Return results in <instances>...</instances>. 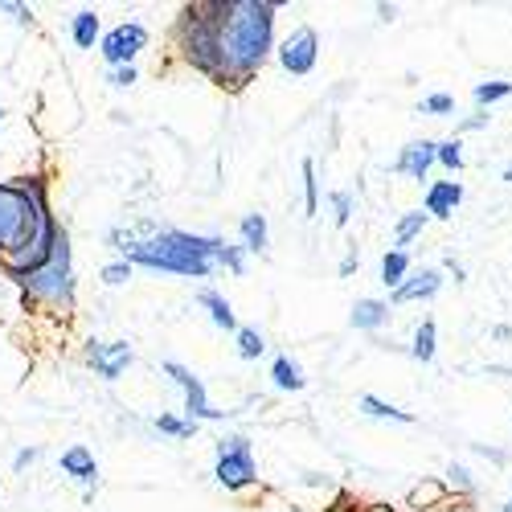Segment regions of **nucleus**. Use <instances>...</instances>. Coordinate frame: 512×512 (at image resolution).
Segmentation results:
<instances>
[{
    "label": "nucleus",
    "mask_w": 512,
    "mask_h": 512,
    "mask_svg": "<svg viewBox=\"0 0 512 512\" xmlns=\"http://www.w3.org/2000/svg\"><path fill=\"white\" fill-rule=\"evenodd\" d=\"M58 222L50 213V193L41 177L0 181V271L13 283L50 263Z\"/></svg>",
    "instance_id": "nucleus-1"
},
{
    "label": "nucleus",
    "mask_w": 512,
    "mask_h": 512,
    "mask_svg": "<svg viewBox=\"0 0 512 512\" xmlns=\"http://www.w3.org/2000/svg\"><path fill=\"white\" fill-rule=\"evenodd\" d=\"M275 13L271 0H226L222 5V82L218 87H246L275 50Z\"/></svg>",
    "instance_id": "nucleus-2"
},
{
    "label": "nucleus",
    "mask_w": 512,
    "mask_h": 512,
    "mask_svg": "<svg viewBox=\"0 0 512 512\" xmlns=\"http://www.w3.org/2000/svg\"><path fill=\"white\" fill-rule=\"evenodd\" d=\"M226 242L218 238H197V234H181V230H160L156 238L144 242H123V259L140 263L152 271H173V275H189V279H205L218 263Z\"/></svg>",
    "instance_id": "nucleus-3"
},
{
    "label": "nucleus",
    "mask_w": 512,
    "mask_h": 512,
    "mask_svg": "<svg viewBox=\"0 0 512 512\" xmlns=\"http://www.w3.org/2000/svg\"><path fill=\"white\" fill-rule=\"evenodd\" d=\"M222 5L226 0H197L181 17V54L185 62L205 74L209 82H222V54H218V37H222Z\"/></svg>",
    "instance_id": "nucleus-4"
},
{
    "label": "nucleus",
    "mask_w": 512,
    "mask_h": 512,
    "mask_svg": "<svg viewBox=\"0 0 512 512\" xmlns=\"http://www.w3.org/2000/svg\"><path fill=\"white\" fill-rule=\"evenodd\" d=\"M70 234L58 230V242H54V254L46 267H37L33 275H25L17 287L25 291V300L33 295V300H46L54 308H70L74 304V279H70Z\"/></svg>",
    "instance_id": "nucleus-5"
},
{
    "label": "nucleus",
    "mask_w": 512,
    "mask_h": 512,
    "mask_svg": "<svg viewBox=\"0 0 512 512\" xmlns=\"http://www.w3.org/2000/svg\"><path fill=\"white\" fill-rule=\"evenodd\" d=\"M213 476L226 492H242L259 480V467H254V451H250V439L234 435V439H222L218 443V467H213Z\"/></svg>",
    "instance_id": "nucleus-6"
},
{
    "label": "nucleus",
    "mask_w": 512,
    "mask_h": 512,
    "mask_svg": "<svg viewBox=\"0 0 512 512\" xmlns=\"http://www.w3.org/2000/svg\"><path fill=\"white\" fill-rule=\"evenodd\" d=\"M144 46H148V29L136 25V21H123V25H115V29L103 37L99 54H103V58L111 62V70H115V66H132V58H136Z\"/></svg>",
    "instance_id": "nucleus-7"
},
{
    "label": "nucleus",
    "mask_w": 512,
    "mask_h": 512,
    "mask_svg": "<svg viewBox=\"0 0 512 512\" xmlns=\"http://www.w3.org/2000/svg\"><path fill=\"white\" fill-rule=\"evenodd\" d=\"M164 373L173 377L177 386L185 390V410H189V422H197V418H205V422H218V418H226L222 410H213V406H209L205 386H201V377H197L193 369H185L181 361H164Z\"/></svg>",
    "instance_id": "nucleus-8"
},
{
    "label": "nucleus",
    "mask_w": 512,
    "mask_h": 512,
    "mask_svg": "<svg viewBox=\"0 0 512 512\" xmlns=\"http://www.w3.org/2000/svg\"><path fill=\"white\" fill-rule=\"evenodd\" d=\"M316 58H320V37L316 29H295L283 46H279V62L287 74H312L316 70Z\"/></svg>",
    "instance_id": "nucleus-9"
},
{
    "label": "nucleus",
    "mask_w": 512,
    "mask_h": 512,
    "mask_svg": "<svg viewBox=\"0 0 512 512\" xmlns=\"http://www.w3.org/2000/svg\"><path fill=\"white\" fill-rule=\"evenodd\" d=\"M87 361L95 365V373H99V377L115 381V377H119L127 365L136 361V353H132V345H127V340H111V345H99V340H91Z\"/></svg>",
    "instance_id": "nucleus-10"
},
{
    "label": "nucleus",
    "mask_w": 512,
    "mask_h": 512,
    "mask_svg": "<svg viewBox=\"0 0 512 512\" xmlns=\"http://www.w3.org/2000/svg\"><path fill=\"white\" fill-rule=\"evenodd\" d=\"M431 164H439V144H431V140H414V144H406L402 156L394 160V173L414 177V181H426Z\"/></svg>",
    "instance_id": "nucleus-11"
},
{
    "label": "nucleus",
    "mask_w": 512,
    "mask_h": 512,
    "mask_svg": "<svg viewBox=\"0 0 512 512\" xmlns=\"http://www.w3.org/2000/svg\"><path fill=\"white\" fill-rule=\"evenodd\" d=\"M439 287H443V275L435 271V267H426V271H418V275H410L390 300L394 304H414V300H431V295H439Z\"/></svg>",
    "instance_id": "nucleus-12"
},
{
    "label": "nucleus",
    "mask_w": 512,
    "mask_h": 512,
    "mask_svg": "<svg viewBox=\"0 0 512 512\" xmlns=\"http://www.w3.org/2000/svg\"><path fill=\"white\" fill-rule=\"evenodd\" d=\"M463 201V185L459 181H435L426 189V218H451Z\"/></svg>",
    "instance_id": "nucleus-13"
},
{
    "label": "nucleus",
    "mask_w": 512,
    "mask_h": 512,
    "mask_svg": "<svg viewBox=\"0 0 512 512\" xmlns=\"http://www.w3.org/2000/svg\"><path fill=\"white\" fill-rule=\"evenodd\" d=\"M62 472L66 476H74L78 484H87V488H95V480H99V467H95V455L82 447V443H74L70 451H62Z\"/></svg>",
    "instance_id": "nucleus-14"
},
{
    "label": "nucleus",
    "mask_w": 512,
    "mask_h": 512,
    "mask_svg": "<svg viewBox=\"0 0 512 512\" xmlns=\"http://www.w3.org/2000/svg\"><path fill=\"white\" fill-rule=\"evenodd\" d=\"M197 304L209 312V320L218 324V328H226V332H238V320H234V308L222 300L218 291H197Z\"/></svg>",
    "instance_id": "nucleus-15"
},
{
    "label": "nucleus",
    "mask_w": 512,
    "mask_h": 512,
    "mask_svg": "<svg viewBox=\"0 0 512 512\" xmlns=\"http://www.w3.org/2000/svg\"><path fill=\"white\" fill-rule=\"evenodd\" d=\"M390 320V304H381V300H357L353 304V328L361 332H373Z\"/></svg>",
    "instance_id": "nucleus-16"
},
{
    "label": "nucleus",
    "mask_w": 512,
    "mask_h": 512,
    "mask_svg": "<svg viewBox=\"0 0 512 512\" xmlns=\"http://www.w3.org/2000/svg\"><path fill=\"white\" fill-rule=\"evenodd\" d=\"M406 279H410V254L406 250H390L386 259H381V283L398 291Z\"/></svg>",
    "instance_id": "nucleus-17"
},
{
    "label": "nucleus",
    "mask_w": 512,
    "mask_h": 512,
    "mask_svg": "<svg viewBox=\"0 0 512 512\" xmlns=\"http://www.w3.org/2000/svg\"><path fill=\"white\" fill-rule=\"evenodd\" d=\"M70 37H74V46L78 50H95V37H99V13L95 9H82L70 25Z\"/></svg>",
    "instance_id": "nucleus-18"
},
{
    "label": "nucleus",
    "mask_w": 512,
    "mask_h": 512,
    "mask_svg": "<svg viewBox=\"0 0 512 512\" xmlns=\"http://www.w3.org/2000/svg\"><path fill=\"white\" fill-rule=\"evenodd\" d=\"M242 246L246 250H267V218H263V213H246V218H242Z\"/></svg>",
    "instance_id": "nucleus-19"
},
{
    "label": "nucleus",
    "mask_w": 512,
    "mask_h": 512,
    "mask_svg": "<svg viewBox=\"0 0 512 512\" xmlns=\"http://www.w3.org/2000/svg\"><path fill=\"white\" fill-rule=\"evenodd\" d=\"M435 340H439V328H435V320H422L418 324V332H414V345H410V353H414V361H435Z\"/></svg>",
    "instance_id": "nucleus-20"
},
{
    "label": "nucleus",
    "mask_w": 512,
    "mask_h": 512,
    "mask_svg": "<svg viewBox=\"0 0 512 512\" xmlns=\"http://www.w3.org/2000/svg\"><path fill=\"white\" fill-rule=\"evenodd\" d=\"M271 377H275L279 390H304V373H300V365H295L291 357H275Z\"/></svg>",
    "instance_id": "nucleus-21"
},
{
    "label": "nucleus",
    "mask_w": 512,
    "mask_h": 512,
    "mask_svg": "<svg viewBox=\"0 0 512 512\" xmlns=\"http://www.w3.org/2000/svg\"><path fill=\"white\" fill-rule=\"evenodd\" d=\"M361 410H365L369 418H394V422H414V414H410V410H398V406L381 402V398H373V394H365V398H361Z\"/></svg>",
    "instance_id": "nucleus-22"
},
{
    "label": "nucleus",
    "mask_w": 512,
    "mask_h": 512,
    "mask_svg": "<svg viewBox=\"0 0 512 512\" xmlns=\"http://www.w3.org/2000/svg\"><path fill=\"white\" fill-rule=\"evenodd\" d=\"M422 226H426V213H406V218L398 222V230H394V250L410 246V242L422 234Z\"/></svg>",
    "instance_id": "nucleus-23"
},
{
    "label": "nucleus",
    "mask_w": 512,
    "mask_h": 512,
    "mask_svg": "<svg viewBox=\"0 0 512 512\" xmlns=\"http://www.w3.org/2000/svg\"><path fill=\"white\" fill-rule=\"evenodd\" d=\"M263 336L259 332H254V328H238V357L242 361H259L263 357Z\"/></svg>",
    "instance_id": "nucleus-24"
},
{
    "label": "nucleus",
    "mask_w": 512,
    "mask_h": 512,
    "mask_svg": "<svg viewBox=\"0 0 512 512\" xmlns=\"http://www.w3.org/2000/svg\"><path fill=\"white\" fill-rule=\"evenodd\" d=\"M304 209L308 218L320 209V185H316V160H304Z\"/></svg>",
    "instance_id": "nucleus-25"
},
{
    "label": "nucleus",
    "mask_w": 512,
    "mask_h": 512,
    "mask_svg": "<svg viewBox=\"0 0 512 512\" xmlns=\"http://www.w3.org/2000/svg\"><path fill=\"white\" fill-rule=\"evenodd\" d=\"M508 95H512V82H480L476 87V103L480 107H492V103H500Z\"/></svg>",
    "instance_id": "nucleus-26"
},
{
    "label": "nucleus",
    "mask_w": 512,
    "mask_h": 512,
    "mask_svg": "<svg viewBox=\"0 0 512 512\" xmlns=\"http://www.w3.org/2000/svg\"><path fill=\"white\" fill-rule=\"evenodd\" d=\"M156 431L177 435V439H189V435L197 431V422H181V418H173V414H160V418H156Z\"/></svg>",
    "instance_id": "nucleus-27"
},
{
    "label": "nucleus",
    "mask_w": 512,
    "mask_h": 512,
    "mask_svg": "<svg viewBox=\"0 0 512 512\" xmlns=\"http://www.w3.org/2000/svg\"><path fill=\"white\" fill-rule=\"evenodd\" d=\"M439 164L451 168V173H459V168H463V144L459 140H443L439 144Z\"/></svg>",
    "instance_id": "nucleus-28"
},
{
    "label": "nucleus",
    "mask_w": 512,
    "mask_h": 512,
    "mask_svg": "<svg viewBox=\"0 0 512 512\" xmlns=\"http://www.w3.org/2000/svg\"><path fill=\"white\" fill-rule=\"evenodd\" d=\"M332 209H336V226H345L353 218V193L349 189H336L332 193Z\"/></svg>",
    "instance_id": "nucleus-29"
},
{
    "label": "nucleus",
    "mask_w": 512,
    "mask_h": 512,
    "mask_svg": "<svg viewBox=\"0 0 512 512\" xmlns=\"http://www.w3.org/2000/svg\"><path fill=\"white\" fill-rule=\"evenodd\" d=\"M127 279H132V263H111V267H103V283L107 287H119V283H127Z\"/></svg>",
    "instance_id": "nucleus-30"
},
{
    "label": "nucleus",
    "mask_w": 512,
    "mask_h": 512,
    "mask_svg": "<svg viewBox=\"0 0 512 512\" xmlns=\"http://www.w3.org/2000/svg\"><path fill=\"white\" fill-rule=\"evenodd\" d=\"M218 263H222V267H230L234 275H242V271H246V259H242V250H238V246H222Z\"/></svg>",
    "instance_id": "nucleus-31"
},
{
    "label": "nucleus",
    "mask_w": 512,
    "mask_h": 512,
    "mask_svg": "<svg viewBox=\"0 0 512 512\" xmlns=\"http://www.w3.org/2000/svg\"><path fill=\"white\" fill-rule=\"evenodd\" d=\"M422 111L426 115H447V111H455V99L451 95H431V99L422 103Z\"/></svg>",
    "instance_id": "nucleus-32"
},
{
    "label": "nucleus",
    "mask_w": 512,
    "mask_h": 512,
    "mask_svg": "<svg viewBox=\"0 0 512 512\" xmlns=\"http://www.w3.org/2000/svg\"><path fill=\"white\" fill-rule=\"evenodd\" d=\"M136 82V66H115L111 70V87H132Z\"/></svg>",
    "instance_id": "nucleus-33"
},
{
    "label": "nucleus",
    "mask_w": 512,
    "mask_h": 512,
    "mask_svg": "<svg viewBox=\"0 0 512 512\" xmlns=\"http://www.w3.org/2000/svg\"><path fill=\"white\" fill-rule=\"evenodd\" d=\"M447 476H451V484H455V488H463V492H472V476H467V467L451 463V472H447Z\"/></svg>",
    "instance_id": "nucleus-34"
},
{
    "label": "nucleus",
    "mask_w": 512,
    "mask_h": 512,
    "mask_svg": "<svg viewBox=\"0 0 512 512\" xmlns=\"http://www.w3.org/2000/svg\"><path fill=\"white\" fill-rule=\"evenodd\" d=\"M480 127H488V115H472L459 123V132H480Z\"/></svg>",
    "instance_id": "nucleus-35"
},
{
    "label": "nucleus",
    "mask_w": 512,
    "mask_h": 512,
    "mask_svg": "<svg viewBox=\"0 0 512 512\" xmlns=\"http://www.w3.org/2000/svg\"><path fill=\"white\" fill-rule=\"evenodd\" d=\"M33 459H37V447H29V451H21V455L13 459V467H17V472H25V467H29Z\"/></svg>",
    "instance_id": "nucleus-36"
},
{
    "label": "nucleus",
    "mask_w": 512,
    "mask_h": 512,
    "mask_svg": "<svg viewBox=\"0 0 512 512\" xmlns=\"http://www.w3.org/2000/svg\"><path fill=\"white\" fill-rule=\"evenodd\" d=\"M394 13H398L394 5H377V17H381V21H394Z\"/></svg>",
    "instance_id": "nucleus-37"
},
{
    "label": "nucleus",
    "mask_w": 512,
    "mask_h": 512,
    "mask_svg": "<svg viewBox=\"0 0 512 512\" xmlns=\"http://www.w3.org/2000/svg\"><path fill=\"white\" fill-rule=\"evenodd\" d=\"M504 181H508V185H512V164H508V168H504Z\"/></svg>",
    "instance_id": "nucleus-38"
},
{
    "label": "nucleus",
    "mask_w": 512,
    "mask_h": 512,
    "mask_svg": "<svg viewBox=\"0 0 512 512\" xmlns=\"http://www.w3.org/2000/svg\"><path fill=\"white\" fill-rule=\"evenodd\" d=\"M0 119H5V111H0Z\"/></svg>",
    "instance_id": "nucleus-39"
}]
</instances>
